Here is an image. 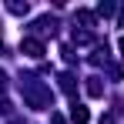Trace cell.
Listing matches in <instances>:
<instances>
[{"instance_id": "obj_1", "label": "cell", "mask_w": 124, "mask_h": 124, "mask_svg": "<svg viewBox=\"0 0 124 124\" xmlns=\"http://www.w3.org/2000/svg\"><path fill=\"white\" fill-rule=\"evenodd\" d=\"M23 97H27V104L30 107H37V111H44V107H50V91L44 87L37 77H23Z\"/></svg>"}, {"instance_id": "obj_2", "label": "cell", "mask_w": 124, "mask_h": 124, "mask_svg": "<svg viewBox=\"0 0 124 124\" xmlns=\"http://www.w3.org/2000/svg\"><path fill=\"white\" fill-rule=\"evenodd\" d=\"M20 54H27V57H44V44L37 40V37H23L20 40Z\"/></svg>"}, {"instance_id": "obj_3", "label": "cell", "mask_w": 124, "mask_h": 124, "mask_svg": "<svg viewBox=\"0 0 124 124\" xmlns=\"http://www.w3.org/2000/svg\"><path fill=\"white\" fill-rule=\"evenodd\" d=\"M70 121L74 124H87L91 121V111H87L84 104H74V107H70Z\"/></svg>"}, {"instance_id": "obj_4", "label": "cell", "mask_w": 124, "mask_h": 124, "mask_svg": "<svg viewBox=\"0 0 124 124\" xmlns=\"http://www.w3.org/2000/svg\"><path fill=\"white\" fill-rule=\"evenodd\" d=\"M87 94H91V97H101V94H104L101 77H87Z\"/></svg>"}, {"instance_id": "obj_5", "label": "cell", "mask_w": 124, "mask_h": 124, "mask_svg": "<svg viewBox=\"0 0 124 124\" xmlns=\"http://www.w3.org/2000/svg\"><path fill=\"white\" fill-rule=\"evenodd\" d=\"M77 20H81L84 27H94V23H97V17H94L91 10H77Z\"/></svg>"}, {"instance_id": "obj_6", "label": "cell", "mask_w": 124, "mask_h": 124, "mask_svg": "<svg viewBox=\"0 0 124 124\" xmlns=\"http://www.w3.org/2000/svg\"><path fill=\"white\" fill-rule=\"evenodd\" d=\"M61 91L64 94H74V74H61Z\"/></svg>"}, {"instance_id": "obj_7", "label": "cell", "mask_w": 124, "mask_h": 124, "mask_svg": "<svg viewBox=\"0 0 124 124\" xmlns=\"http://www.w3.org/2000/svg\"><path fill=\"white\" fill-rule=\"evenodd\" d=\"M7 10H10V14H27V3H17V0H14V3H7Z\"/></svg>"}, {"instance_id": "obj_8", "label": "cell", "mask_w": 124, "mask_h": 124, "mask_svg": "<svg viewBox=\"0 0 124 124\" xmlns=\"http://www.w3.org/2000/svg\"><path fill=\"white\" fill-rule=\"evenodd\" d=\"M97 14H101V17H111V14H114V3H101Z\"/></svg>"}, {"instance_id": "obj_9", "label": "cell", "mask_w": 124, "mask_h": 124, "mask_svg": "<svg viewBox=\"0 0 124 124\" xmlns=\"http://www.w3.org/2000/svg\"><path fill=\"white\" fill-rule=\"evenodd\" d=\"M50 124H67V121H64L61 114H57V111H54V114H50Z\"/></svg>"}, {"instance_id": "obj_10", "label": "cell", "mask_w": 124, "mask_h": 124, "mask_svg": "<svg viewBox=\"0 0 124 124\" xmlns=\"http://www.w3.org/2000/svg\"><path fill=\"white\" fill-rule=\"evenodd\" d=\"M0 91H7V70H0Z\"/></svg>"}, {"instance_id": "obj_11", "label": "cell", "mask_w": 124, "mask_h": 124, "mask_svg": "<svg viewBox=\"0 0 124 124\" xmlns=\"http://www.w3.org/2000/svg\"><path fill=\"white\" fill-rule=\"evenodd\" d=\"M101 124H117V121H114L111 114H101Z\"/></svg>"}, {"instance_id": "obj_12", "label": "cell", "mask_w": 124, "mask_h": 124, "mask_svg": "<svg viewBox=\"0 0 124 124\" xmlns=\"http://www.w3.org/2000/svg\"><path fill=\"white\" fill-rule=\"evenodd\" d=\"M121 27H124V10H121Z\"/></svg>"}, {"instance_id": "obj_13", "label": "cell", "mask_w": 124, "mask_h": 124, "mask_svg": "<svg viewBox=\"0 0 124 124\" xmlns=\"http://www.w3.org/2000/svg\"><path fill=\"white\" fill-rule=\"evenodd\" d=\"M121 54H124V37H121Z\"/></svg>"}, {"instance_id": "obj_14", "label": "cell", "mask_w": 124, "mask_h": 124, "mask_svg": "<svg viewBox=\"0 0 124 124\" xmlns=\"http://www.w3.org/2000/svg\"><path fill=\"white\" fill-rule=\"evenodd\" d=\"M0 50H3V40H0Z\"/></svg>"}, {"instance_id": "obj_15", "label": "cell", "mask_w": 124, "mask_h": 124, "mask_svg": "<svg viewBox=\"0 0 124 124\" xmlns=\"http://www.w3.org/2000/svg\"><path fill=\"white\" fill-rule=\"evenodd\" d=\"M14 124H23V121H14Z\"/></svg>"}]
</instances>
